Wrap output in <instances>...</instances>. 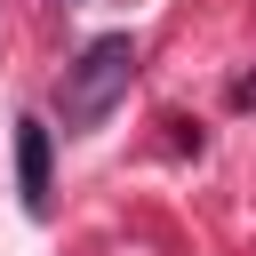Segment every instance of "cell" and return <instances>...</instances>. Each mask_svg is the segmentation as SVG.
I'll return each instance as SVG.
<instances>
[{"instance_id": "obj_2", "label": "cell", "mask_w": 256, "mask_h": 256, "mask_svg": "<svg viewBox=\"0 0 256 256\" xmlns=\"http://www.w3.org/2000/svg\"><path fill=\"white\" fill-rule=\"evenodd\" d=\"M16 176H24V208L48 216V120H16Z\"/></svg>"}, {"instance_id": "obj_1", "label": "cell", "mask_w": 256, "mask_h": 256, "mask_svg": "<svg viewBox=\"0 0 256 256\" xmlns=\"http://www.w3.org/2000/svg\"><path fill=\"white\" fill-rule=\"evenodd\" d=\"M128 80H136V40H128V32L88 40V48L64 64V80H56V120H64L72 136L104 128V120H112V104L128 96Z\"/></svg>"}]
</instances>
